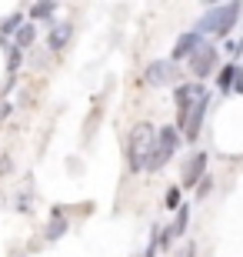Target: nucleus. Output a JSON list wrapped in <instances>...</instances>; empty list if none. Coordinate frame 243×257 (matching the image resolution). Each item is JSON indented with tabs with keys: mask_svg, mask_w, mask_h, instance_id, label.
<instances>
[{
	"mask_svg": "<svg viewBox=\"0 0 243 257\" xmlns=\"http://www.w3.org/2000/svg\"><path fill=\"white\" fill-rule=\"evenodd\" d=\"M34 37H37V30H34V24H24V27L14 34V47H20V50H27L30 44H34Z\"/></svg>",
	"mask_w": 243,
	"mask_h": 257,
	"instance_id": "nucleus-11",
	"label": "nucleus"
},
{
	"mask_svg": "<svg viewBox=\"0 0 243 257\" xmlns=\"http://www.w3.org/2000/svg\"><path fill=\"white\" fill-rule=\"evenodd\" d=\"M206 107H210V94L200 97V100L190 107L187 114H177V124H180V131H183V137H187V141H196V137H200V124H203Z\"/></svg>",
	"mask_w": 243,
	"mask_h": 257,
	"instance_id": "nucleus-4",
	"label": "nucleus"
},
{
	"mask_svg": "<svg viewBox=\"0 0 243 257\" xmlns=\"http://www.w3.org/2000/svg\"><path fill=\"white\" fill-rule=\"evenodd\" d=\"M60 214H64V210L57 207V210H54V224H50V230H47V240H57V237L67 230V220H60Z\"/></svg>",
	"mask_w": 243,
	"mask_h": 257,
	"instance_id": "nucleus-14",
	"label": "nucleus"
},
{
	"mask_svg": "<svg viewBox=\"0 0 243 257\" xmlns=\"http://www.w3.org/2000/svg\"><path fill=\"white\" fill-rule=\"evenodd\" d=\"M20 64H24V50H20V47H10V64L7 67H10V70H17Z\"/></svg>",
	"mask_w": 243,
	"mask_h": 257,
	"instance_id": "nucleus-17",
	"label": "nucleus"
},
{
	"mask_svg": "<svg viewBox=\"0 0 243 257\" xmlns=\"http://www.w3.org/2000/svg\"><path fill=\"white\" fill-rule=\"evenodd\" d=\"M167 207L180 210V187H170V191H167Z\"/></svg>",
	"mask_w": 243,
	"mask_h": 257,
	"instance_id": "nucleus-16",
	"label": "nucleus"
},
{
	"mask_svg": "<svg viewBox=\"0 0 243 257\" xmlns=\"http://www.w3.org/2000/svg\"><path fill=\"white\" fill-rule=\"evenodd\" d=\"M54 7H57V0H37V4H34V10H30V17H34V20H44V17H50V14H54Z\"/></svg>",
	"mask_w": 243,
	"mask_h": 257,
	"instance_id": "nucleus-13",
	"label": "nucleus"
},
{
	"mask_svg": "<svg viewBox=\"0 0 243 257\" xmlns=\"http://www.w3.org/2000/svg\"><path fill=\"white\" fill-rule=\"evenodd\" d=\"M203 174H206V154L196 151L187 161V167H183V187H196V184L203 181Z\"/></svg>",
	"mask_w": 243,
	"mask_h": 257,
	"instance_id": "nucleus-8",
	"label": "nucleus"
},
{
	"mask_svg": "<svg viewBox=\"0 0 243 257\" xmlns=\"http://www.w3.org/2000/svg\"><path fill=\"white\" fill-rule=\"evenodd\" d=\"M233 94H243V67H236V77H233Z\"/></svg>",
	"mask_w": 243,
	"mask_h": 257,
	"instance_id": "nucleus-19",
	"label": "nucleus"
},
{
	"mask_svg": "<svg viewBox=\"0 0 243 257\" xmlns=\"http://www.w3.org/2000/svg\"><path fill=\"white\" fill-rule=\"evenodd\" d=\"M70 40V24H57L54 30H50V40H47V47L50 50H60Z\"/></svg>",
	"mask_w": 243,
	"mask_h": 257,
	"instance_id": "nucleus-10",
	"label": "nucleus"
},
{
	"mask_svg": "<svg viewBox=\"0 0 243 257\" xmlns=\"http://www.w3.org/2000/svg\"><path fill=\"white\" fill-rule=\"evenodd\" d=\"M173 97H177V114H187L200 97H206V87H200V84H180Z\"/></svg>",
	"mask_w": 243,
	"mask_h": 257,
	"instance_id": "nucleus-7",
	"label": "nucleus"
},
{
	"mask_svg": "<svg viewBox=\"0 0 243 257\" xmlns=\"http://www.w3.org/2000/svg\"><path fill=\"white\" fill-rule=\"evenodd\" d=\"M177 77H180V70H177L173 60H153V64L147 67V80L153 87H167V84H173Z\"/></svg>",
	"mask_w": 243,
	"mask_h": 257,
	"instance_id": "nucleus-6",
	"label": "nucleus"
},
{
	"mask_svg": "<svg viewBox=\"0 0 243 257\" xmlns=\"http://www.w3.org/2000/svg\"><path fill=\"white\" fill-rule=\"evenodd\" d=\"M213 64H216V47L200 44V47L193 50V57H190V74L193 77H206V74H213Z\"/></svg>",
	"mask_w": 243,
	"mask_h": 257,
	"instance_id": "nucleus-5",
	"label": "nucleus"
},
{
	"mask_svg": "<svg viewBox=\"0 0 243 257\" xmlns=\"http://www.w3.org/2000/svg\"><path fill=\"white\" fill-rule=\"evenodd\" d=\"M210 187H213V181H210V177H203V181L196 184V194H200V197H206V194H210Z\"/></svg>",
	"mask_w": 243,
	"mask_h": 257,
	"instance_id": "nucleus-18",
	"label": "nucleus"
},
{
	"mask_svg": "<svg viewBox=\"0 0 243 257\" xmlns=\"http://www.w3.org/2000/svg\"><path fill=\"white\" fill-rule=\"evenodd\" d=\"M203 44V37L196 34V30H190V34H183V37L177 40V47H173V57L170 60H183V57H193V50Z\"/></svg>",
	"mask_w": 243,
	"mask_h": 257,
	"instance_id": "nucleus-9",
	"label": "nucleus"
},
{
	"mask_svg": "<svg viewBox=\"0 0 243 257\" xmlns=\"http://www.w3.org/2000/svg\"><path fill=\"white\" fill-rule=\"evenodd\" d=\"M233 77H236V64H226L223 70H220V77H216V84H220V90H226V94H233Z\"/></svg>",
	"mask_w": 243,
	"mask_h": 257,
	"instance_id": "nucleus-12",
	"label": "nucleus"
},
{
	"mask_svg": "<svg viewBox=\"0 0 243 257\" xmlns=\"http://www.w3.org/2000/svg\"><path fill=\"white\" fill-rule=\"evenodd\" d=\"M173 151H177V127H160V137H157V147H153V154L147 161V171H160L173 157Z\"/></svg>",
	"mask_w": 243,
	"mask_h": 257,
	"instance_id": "nucleus-3",
	"label": "nucleus"
},
{
	"mask_svg": "<svg viewBox=\"0 0 243 257\" xmlns=\"http://www.w3.org/2000/svg\"><path fill=\"white\" fill-rule=\"evenodd\" d=\"M20 27H24V17H20V14H14V17H7V20H4L0 34H4V37H14V34H17Z\"/></svg>",
	"mask_w": 243,
	"mask_h": 257,
	"instance_id": "nucleus-15",
	"label": "nucleus"
},
{
	"mask_svg": "<svg viewBox=\"0 0 243 257\" xmlns=\"http://www.w3.org/2000/svg\"><path fill=\"white\" fill-rule=\"evenodd\" d=\"M157 137L160 131L153 124H137L130 131V144H127V161H130V171L133 174H140L147 171V161H150V154H153V147H157Z\"/></svg>",
	"mask_w": 243,
	"mask_h": 257,
	"instance_id": "nucleus-1",
	"label": "nucleus"
},
{
	"mask_svg": "<svg viewBox=\"0 0 243 257\" xmlns=\"http://www.w3.org/2000/svg\"><path fill=\"white\" fill-rule=\"evenodd\" d=\"M243 4L240 0H230V4H220L216 10H206L203 17L196 20V34H216V37H226L233 24L240 20Z\"/></svg>",
	"mask_w": 243,
	"mask_h": 257,
	"instance_id": "nucleus-2",
	"label": "nucleus"
},
{
	"mask_svg": "<svg viewBox=\"0 0 243 257\" xmlns=\"http://www.w3.org/2000/svg\"><path fill=\"white\" fill-rule=\"evenodd\" d=\"M206 4H216V0H206Z\"/></svg>",
	"mask_w": 243,
	"mask_h": 257,
	"instance_id": "nucleus-20",
	"label": "nucleus"
}]
</instances>
